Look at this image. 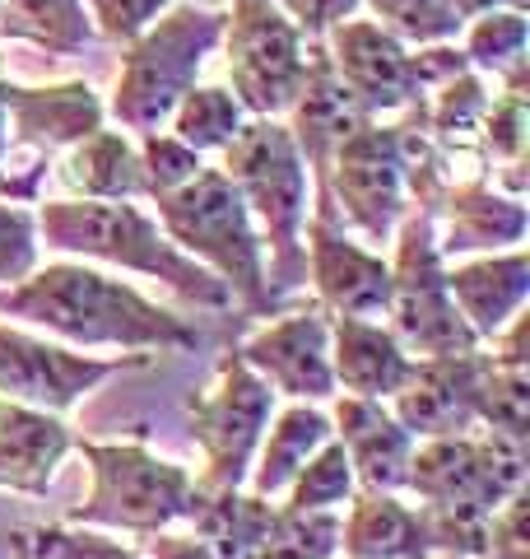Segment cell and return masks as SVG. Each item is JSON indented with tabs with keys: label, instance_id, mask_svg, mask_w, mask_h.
Segmentation results:
<instances>
[{
	"label": "cell",
	"instance_id": "cell-1",
	"mask_svg": "<svg viewBox=\"0 0 530 559\" xmlns=\"http://www.w3.org/2000/svg\"><path fill=\"white\" fill-rule=\"evenodd\" d=\"M0 312L28 326H43L75 345H117V349H191L201 331L177 312L149 304L140 289L103 275L94 266H47L28 271L20 285L0 289Z\"/></svg>",
	"mask_w": 530,
	"mask_h": 559
},
{
	"label": "cell",
	"instance_id": "cell-2",
	"mask_svg": "<svg viewBox=\"0 0 530 559\" xmlns=\"http://www.w3.org/2000/svg\"><path fill=\"white\" fill-rule=\"evenodd\" d=\"M526 439H507L493 429L451 433V439H429L414 448L405 489H414L419 513L429 522L433 559H484V522L526 489Z\"/></svg>",
	"mask_w": 530,
	"mask_h": 559
},
{
	"label": "cell",
	"instance_id": "cell-3",
	"mask_svg": "<svg viewBox=\"0 0 530 559\" xmlns=\"http://www.w3.org/2000/svg\"><path fill=\"white\" fill-rule=\"evenodd\" d=\"M38 229L51 248L84 252V257L112 261V266L164 280L186 304H201V308L233 304L224 280L196 266V261L131 201H47L38 210Z\"/></svg>",
	"mask_w": 530,
	"mask_h": 559
},
{
	"label": "cell",
	"instance_id": "cell-4",
	"mask_svg": "<svg viewBox=\"0 0 530 559\" xmlns=\"http://www.w3.org/2000/svg\"><path fill=\"white\" fill-rule=\"evenodd\" d=\"M224 178L238 187L246 215L261 219L265 242H270V299L308 280V252H303V229H308V168L298 154L289 127L275 117H256L228 140L224 150ZM261 242V248H265Z\"/></svg>",
	"mask_w": 530,
	"mask_h": 559
},
{
	"label": "cell",
	"instance_id": "cell-5",
	"mask_svg": "<svg viewBox=\"0 0 530 559\" xmlns=\"http://www.w3.org/2000/svg\"><path fill=\"white\" fill-rule=\"evenodd\" d=\"M158 224L196 266L224 280L228 294L252 312H270V285H265V252L256 224L246 215L238 187L219 168H201L186 187L158 197Z\"/></svg>",
	"mask_w": 530,
	"mask_h": 559
},
{
	"label": "cell",
	"instance_id": "cell-6",
	"mask_svg": "<svg viewBox=\"0 0 530 559\" xmlns=\"http://www.w3.org/2000/svg\"><path fill=\"white\" fill-rule=\"evenodd\" d=\"M88 462V495L70 509V527H117L158 536L182 522L196 503V480L186 466L158 457L145 443H80Z\"/></svg>",
	"mask_w": 530,
	"mask_h": 559
},
{
	"label": "cell",
	"instance_id": "cell-7",
	"mask_svg": "<svg viewBox=\"0 0 530 559\" xmlns=\"http://www.w3.org/2000/svg\"><path fill=\"white\" fill-rule=\"evenodd\" d=\"M224 38V14L172 5L127 47L117 70L112 112L131 131H158L172 117V108L196 90V75L205 57Z\"/></svg>",
	"mask_w": 530,
	"mask_h": 559
},
{
	"label": "cell",
	"instance_id": "cell-8",
	"mask_svg": "<svg viewBox=\"0 0 530 559\" xmlns=\"http://www.w3.org/2000/svg\"><path fill=\"white\" fill-rule=\"evenodd\" d=\"M392 336L410 359H447V355H474L480 341L461 322L451 294H447V266H442L437 238H433V215L414 210L400 224V252L392 266Z\"/></svg>",
	"mask_w": 530,
	"mask_h": 559
},
{
	"label": "cell",
	"instance_id": "cell-9",
	"mask_svg": "<svg viewBox=\"0 0 530 559\" xmlns=\"http://www.w3.org/2000/svg\"><path fill=\"white\" fill-rule=\"evenodd\" d=\"M270 415H275V392L246 369L238 349H228L215 369V382L186 401L191 439L201 443L205 457V476L196 480V489H205V495L242 489Z\"/></svg>",
	"mask_w": 530,
	"mask_h": 559
},
{
	"label": "cell",
	"instance_id": "cell-10",
	"mask_svg": "<svg viewBox=\"0 0 530 559\" xmlns=\"http://www.w3.org/2000/svg\"><path fill=\"white\" fill-rule=\"evenodd\" d=\"M224 47H228V75H233V98L242 103V112L252 117L289 112L308 70L303 33L270 0H238L233 14H224Z\"/></svg>",
	"mask_w": 530,
	"mask_h": 559
},
{
	"label": "cell",
	"instance_id": "cell-11",
	"mask_svg": "<svg viewBox=\"0 0 530 559\" xmlns=\"http://www.w3.org/2000/svg\"><path fill=\"white\" fill-rule=\"evenodd\" d=\"M145 364H149L145 355H117V359L75 355V349L38 341L28 331L0 326V401H14V406L28 411L61 415L112 373L145 369Z\"/></svg>",
	"mask_w": 530,
	"mask_h": 559
},
{
	"label": "cell",
	"instance_id": "cell-12",
	"mask_svg": "<svg viewBox=\"0 0 530 559\" xmlns=\"http://www.w3.org/2000/svg\"><path fill=\"white\" fill-rule=\"evenodd\" d=\"M326 182L345 215L368 238H386L405 215V145L400 127L363 121L340 150L330 154Z\"/></svg>",
	"mask_w": 530,
	"mask_h": 559
},
{
	"label": "cell",
	"instance_id": "cell-13",
	"mask_svg": "<svg viewBox=\"0 0 530 559\" xmlns=\"http://www.w3.org/2000/svg\"><path fill=\"white\" fill-rule=\"evenodd\" d=\"M489 355H447L414 359L405 388L392 396V415L410 439H451V433L480 429V388Z\"/></svg>",
	"mask_w": 530,
	"mask_h": 559
},
{
	"label": "cell",
	"instance_id": "cell-14",
	"mask_svg": "<svg viewBox=\"0 0 530 559\" xmlns=\"http://www.w3.org/2000/svg\"><path fill=\"white\" fill-rule=\"evenodd\" d=\"M238 355L265 388L285 392L293 401H330L335 396L326 308H298L289 318L252 331Z\"/></svg>",
	"mask_w": 530,
	"mask_h": 559
},
{
	"label": "cell",
	"instance_id": "cell-15",
	"mask_svg": "<svg viewBox=\"0 0 530 559\" xmlns=\"http://www.w3.org/2000/svg\"><path fill=\"white\" fill-rule=\"evenodd\" d=\"M330 70L368 117L405 108L419 94L414 57L373 20H345L330 28Z\"/></svg>",
	"mask_w": 530,
	"mask_h": 559
},
{
	"label": "cell",
	"instance_id": "cell-16",
	"mask_svg": "<svg viewBox=\"0 0 530 559\" xmlns=\"http://www.w3.org/2000/svg\"><path fill=\"white\" fill-rule=\"evenodd\" d=\"M303 252L312 257L316 294L335 318L373 322L386 312V304H392V266L335 229V205H316V215L308 219Z\"/></svg>",
	"mask_w": 530,
	"mask_h": 559
},
{
	"label": "cell",
	"instance_id": "cell-17",
	"mask_svg": "<svg viewBox=\"0 0 530 559\" xmlns=\"http://www.w3.org/2000/svg\"><path fill=\"white\" fill-rule=\"evenodd\" d=\"M330 433H340L353 485L359 489H377V495H396L405 489L410 476V457H414V439L396 425V415L386 411V401H359V396H340L335 401V419Z\"/></svg>",
	"mask_w": 530,
	"mask_h": 559
},
{
	"label": "cell",
	"instance_id": "cell-18",
	"mask_svg": "<svg viewBox=\"0 0 530 559\" xmlns=\"http://www.w3.org/2000/svg\"><path fill=\"white\" fill-rule=\"evenodd\" d=\"M289 112H293V145L298 154H303V164L316 168V178L326 182V168H330V154L345 145V140L363 127V121H377V117H368L359 103L349 98V90L340 80H335V70H330V57L322 47L308 57V70H303V90H298V98L289 103Z\"/></svg>",
	"mask_w": 530,
	"mask_h": 559
},
{
	"label": "cell",
	"instance_id": "cell-19",
	"mask_svg": "<svg viewBox=\"0 0 530 559\" xmlns=\"http://www.w3.org/2000/svg\"><path fill=\"white\" fill-rule=\"evenodd\" d=\"M447 294L461 322L474 331V341H493L498 331L521 318L526 294H530V252L511 248V252H493L480 261L447 271Z\"/></svg>",
	"mask_w": 530,
	"mask_h": 559
},
{
	"label": "cell",
	"instance_id": "cell-20",
	"mask_svg": "<svg viewBox=\"0 0 530 559\" xmlns=\"http://www.w3.org/2000/svg\"><path fill=\"white\" fill-rule=\"evenodd\" d=\"M410 355L382 322L368 318H330V378L345 396L392 401L410 378Z\"/></svg>",
	"mask_w": 530,
	"mask_h": 559
},
{
	"label": "cell",
	"instance_id": "cell-21",
	"mask_svg": "<svg viewBox=\"0 0 530 559\" xmlns=\"http://www.w3.org/2000/svg\"><path fill=\"white\" fill-rule=\"evenodd\" d=\"M5 117L14 121V135L28 150L51 154V150H70L103 131V103L88 84L70 80V84H47V90H20L5 84Z\"/></svg>",
	"mask_w": 530,
	"mask_h": 559
},
{
	"label": "cell",
	"instance_id": "cell-22",
	"mask_svg": "<svg viewBox=\"0 0 530 559\" xmlns=\"http://www.w3.org/2000/svg\"><path fill=\"white\" fill-rule=\"evenodd\" d=\"M70 448H75V439L61 425V415L0 401V489L47 495Z\"/></svg>",
	"mask_w": 530,
	"mask_h": 559
},
{
	"label": "cell",
	"instance_id": "cell-23",
	"mask_svg": "<svg viewBox=\"0 0 530 559\" xmlns=\"http://www.w3.org/2000/svg\"><path fill=\"white\" fill-rule=\"evenodd\" d=\"M340 550L345 559H433V540L419 509L396 495L353 489L349 518L340 522Z\"/></svg>",
	"mask_w": 530,
	"mask_h": 559
},
{
	"label": "cell",
	"instance_id": "cell-24",
	"mask_svg": "<svg viewBox=\"0 0 530 559\" xmlns=\"http://www.w3.org/2000/svg\"><path fill=\"white\" fill-rule=\"evenodd\" d=\"M322 443H330V415L298 401L285 415H275V425H265L261 433V448H256V462L246 471V495L256 499H270L285 495L289 480L308 466V457Z\"/></svg>",
	"mask_w": 530,
	"mask_h": 559
},
{
	"label": "cell",
	"instance_id": "cell-25",
	"mask_svg": "<svg viewBox=\"0 0 530 559\" xmlns=\"http://www.w3.org/2000/svg\"><path fill=\"white\" fill-rule=\"evenodd\" d=\"M61 182L80 191L84 201H131L145 197V178H140V154L121 131H94L88 140L65 150Z\"/></svg>",
	"mask_w": 530,
	"mask_h": 559
},
{
	"label": "cell",
	"instance_id": "cell-26",
	"mask_svg": "<svg viewBox=\"0 0 530 559\" xmlns=\"http://www.w3.org/2000/svg\"><path fill=\"white\" fill-rule=\"evenodd\" d=\"M526 238V210L517 197H498L484 182L456 187L447 197V242H437V252H498L507 242Z\"/></svg>",
	"mask_w": 530,
	"mask_h": 559
},
{
	"label": "cell",
	"instance_id": "cell-27",
	"mask_svg": "<svg viewBox=\"0 0 530 559\" xmlns=\"http://www.w3.org/2000/svg\"><path fill=\"white\" fill-rule=\"evenodd\" d=\"M279 503L256 499L246 489H219V495H205L196 489V503H191L186 522L196 527V540H205L219 559H246L256 550V540L265 536V527L275 522Z\"/></svg>",
	"mask_w": 530,
	"mask_h": 559
},
{
	"label": "cell",
	"instance_id": "cell-28",
	"mask_svg": "<svg viewBox=\"0 0 530 559\" xmlns=\"http://www.w3.org/2000/svg\"><path fill=\"white\" fill-rule=\"evenodd\" d=\"M0 33L65 57L94 38V24L84 20V0H0Z\"/></svg>",
	"mask_w": 530,
	"mask_h": 559
},
{
	"label": "cell",
	"instance_id": "cell-29",
	"mask_svg": "<svg viewBox=\"0 0 530 559\" xmlns=\"http://www.w3.org/2000/svg\"><path fill=\"white\" fill-rule=\"evenodd\" d=\"M168 121H172V135L182 140L186 150L205 154V150H228V140L246 127V112L219 84H196V90L172 108Z\"/></svg>",
	"mask_w": 530,
	"mask_h": 559
},
{
	"label": "cell",
	"instance_id": "cell-30",
	"mask_svg": "<svg viewBox=\"0 0 530 559\" xmlns=\"http://www.w3.org/2000/svg\"><path fill=\"white\" fill-rule=\"evenodd\" d=\"M353 489H359V485H353L345 448L330 439V443L316 448L308 457V466L289 480L285 503H279V509H289V513H335L340 503L353 499Z\"/></svg>",
	"mask_w": 530,
	"mask_h": 559
},
{
	"label": "cell",
	"instance_id": "cell-31",
	"mask_svg": "<svg viewBox=\"0 0 530 559\" xmlns=\"http://www.w3.org/2000/svg\"><path fill=\"white\" fill-rule=\"evenodd\" d=\"M335 550H340V518L335 513L275 509V522L246 559H330Z\"/></svg>",
	"mask_w": 530,
	"mask_h": 559
},
{
	"label": "cell",
	"instance_id": "cell-32",
	"mask_svg": "<svg viewBox=\"0 0 530 559\" xmlns=\"http://www.w3.org/2000/svg\"><path fill=\"white\" fill-rule=\"evenodd\" d=\"M507 90L489 103L480 140L493 159L507 164V182L521 191V164H526V61L507 70Z\"/></svg>",
	"mask_w": 530,
	"mask_h": 559
},
{
	"label": "cell",
	"instance_id": "cell-33",
	"mask_svg": "<svg viewBox=\"0 0 530 559\" xmlns=\"http://www.w3.org/2000/svg\"><path fill=\"white\" fill-rule=\"evenodd\" d=\"M484 112H489V90L480 75H461L442 80L437 84V98H433V112H429V127L447 150H466L470 140H480L484 131Z\"/></svg>",
	"mask_w": 530,
	"mask_h": 559
},
{
	"label": "cell",
	"instance_id": "cell-34",
	"mask_svg": "<svg viewBox=\"0 0 530 559\" xmlns=\"http://www.w3.org/2000/svg\"><path fill=\"white\" fill-rule=\"evenodd\" d=\"M480 429L507 433V439H530V369L498 364L489 355L480 388Z\"/></svg>",
	"mask_w": 530,
	"mask_h": 559
},
{
	"label": "cell",
	"instance_id": "cell-35",
	"mask_svg": "<svg viewBox=\"0 0 530 559\" xmlns=\"http://www.w3.org/2000/svg\"><path fill=\"white\" fill-rule=\"evenodd\" d=\"M368 5L392 38L410 43H447L470 24L461 0H368Z\"/></svg>",
	"mask_w": 530,
	"mask_h": 559
},
{
	"label": "cell",
	"instance_id": "cell-36",
	"mask_svg": "<svg viewBox=\"0 0 530 559\" xmlns=\"http://www.w3.org/2000/svg\"><path fill=\"white\" fill-rule=\"evenodd\" d=\"M10 546L28 550L33 559H145V550L121 546V540L103 536L94 527H70V522H51V527H20Z\"/></svg>",
	"mask_w": 530,
	"mask_h": 559
},
{
	"label": "cell",
	"instance_id": "cell-37",
	"mask_svg": "<svg viewBox=\"0 0 530 559\" xmlns=\"http://www.w3.org/2000/svg\"><path fill=\"white\" fill-rule=\"evenodd\" d=\"M461 57L493 75H507L526 61V14L521 10H484L470 20V38Z\"/></svg>",
	"mask_w": 530,
	"mask_h": 559
},
{
	"label": "cell",
	"instance_id": "cell-38",
	"mask_svg": "<svg viewBox=\"0 0 530 559\" xmlns=\"http://www.w3.org/2000/svg\"><path fill=\"white\" fill-rule=\"evenodd\" d=\"M140 154V178H145V197H168V191L186 187L196 173L205 168L196 150H186L182 140H177L172 131H149L145 145L135 150Z\"/></svg>",
	"mask_w": 530,
	"mask_h": 559
},
{
	"label": "cell",
	"instance_id": "cell-39",
	"mask_svg": "<svg viewBox=\"0 0 530 559\" xmlns=\"http://www.w3.org/2000/svg\"><path fill=\"white\" fill-rule=\"evenodd\" d=\"M38 261V224L28 210L0 201V285H20Z\"/></svg>",
	"mask_w": 530,
	"mask_h": 559
},
{
	"label": "cell",
	"instance_id": "cell-40",
	"mask_svg": "<svg viewBox=\"0 0 530 559\" xmlns=\"http://www.w3.org/2000/svg\"><path fill=\"white\" fill-rule=\"evenodd\" d=\"M98 20V33L112 43H135L158 14L172 10V0H88Z\"/></svg>",
	"mask_w": 530,
	"mask_h": 559
},
{
	"label": "cell",
	"instance_id": "cell-41",
	"mask_svg": "<svg viewBox=\"0 0 530 559\" xmlns=\"http://www.w3.org/2000/svg\"><path fill=\"white\" fill-rule=\"evenodd\" d=\"M526 489L511 495L498 513H489L484 522V559H530V540H526Z\"/></svg>",
	"mask_w": 530,
	"mask_h": 559
},
{
	"label": "cell",
	"instance_id": "cell-42",
	"mask_svg": "<svg viewBox=\"0 0 530 559\" xmlns=\"http://www.w3.org/2000/svg\"><path fill=\"white\" fill-rule=\"evenodd\" d=\"M270 5L285 14L298 33L322 38V33H330L335 24H345L349 14L359 10V0H270Z\"/></svg>",
	"mask_w": 530,
	"mask_h": 559
},
{
	"label": "cell",
	"instance_id": "cell-43",
	"mask_svg": "<svg viewBox=\"0 0 530 559\" xmlns=\"http://www.w3.org/2000/svg\"><path fill=\"white\" fill-rule=\"evenodd\" d=\"M145 559H219V555L196 536L158 532V536H145Z\"/></svg>",
	"mask_w": 530,
	"mask_h": 559
},
{
	"label": "cell",
	"instance_id": "cell-44",
	"mask_svg": "<svg viewBox=\"0 0 530 559\" xmlns=\"http://www.w3.org/2000/svg\"><path fill=\"white\" fill-rule=\"evenodd\" d=\"M461 10H466V20H474V14H484V10H521L526 14V0H461Z\"/></svg>",
	"mask_w": 530,
	"mask_h": 559
},
{
	"label": "cell",
	"instance_id": "cell-45",
	"mask_svg": "<svg viewBox=\"0 0 530 559\" xmlns=\"http://www.w3.org/2000/svg\"><path fill=\"white\" fill-rule=\"evenodd\" d=\"M5 75H0V168H5V135H10V117H5Z\"/></svg>",
	"mask_w": 530,
	"mask_h": 559
},
{
	"label": "cell",
	"instance_id": "cell-46",
	"mask_svg": "<svg viewBox=\"0 0 530 559\" xmlns=\"http://www.w3.org/2000/svg\"><path fill=\"white\" fill-rule=\"evenodd\" d=\"M14 559H33V555H28V550H20V546H14Z\"/></svg>",
	"mask_w": 530,
	"mask_h": 559
},
{
	"label": "cell",
	"instance_id": "cell-47",
	"mask_svg": "<svg viewBox=\"0 0 530 559\" xmlns=\"http://www.w3.org/2000/svg\"><path fill=\"white\" fill-rule=\"evenodd\" d=\"M437 559H470V555H437Z\"/></svg>",
	"mask_w": 530,
	"mask_h": 559
}]
</instances>
